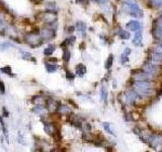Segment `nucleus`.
I'll list each match as a JSON object with an SVG mask.
<instances>
[{"label":"nucleus","mask_w":162,"mask_h":152,"mask_svg":"<svg viewBox=\"0 0 162 152\" xmlns=\"http://www.w3.org/2000/svg\"><path fill=\"white\" fill-rule=\"evenodd\" d=\"M154 83L153 81H138L135 80L133 88L141 97H148L155 92Z\"/></svg>","instance_id":"obj_1"},{"label":"nucleus","mask_w":162,"mask_h":152,"mask_svg":"<svg viewBox=\"0 0 162 152\" xmlns=\"http://www.w3.org/2000/svg\"><path fill=\"white\" fill-rule=\"evenodd\" d=\"M124 7L127 9L126 11L128 12L131 16H133V17L141 18L144 15L143 10L141 9L140 6L138 5L136 0H125Z\"/></svg>","instance_id":"obj_2"},{"label":"nucleus","mask_w":162,"mask_h":152,"mask_svg":"<svg viewBox=\"0 0 162 152\" xmlns=\"http://www.w3.org/2000/svg\"><path fill=\"white\" fill-rule=\"evenodd\" d=\"M26 42L28 43L30 47H32V48H37V47H39L40 45H42L44 41L41 38L40 32H32V34L26 35Z\"/></svg>","instance_id":"obj_3"},{"label":"nucleus","mask_w":162,"mask_h":152,"mask_svg":"<svg viewBox=\"0 0 162 152\" xmlns=\"http://www.w3.org/2000/svg\"><path fill=\"white\" fill-rule=\"evenodd\" d=\"M143 70L145 72L149 73V74L157 76L161 72V67H159L158 64H156L154 62H147L143 65Z\"/></svg>","instance_id":"obj_4"},{"label":"nucleus","mask_w":162,"mask_h":152,"mask_svg":"<svg viewBox=\"0 0 162 152\" xmlns=\"http://www.w3.org/2000/svg\"><path fill=\"white\" fill-rule=\"evenodd\" d=\"M133 78L134 80H138V81H154L156 76L149 74V73L143 71H137V72L134 73L133 75Z\"/></svg>","instance_id":"obj_5"},{"label":"nucleus","mask_w":162,"mask_h":152,"mask_svg":"<svg viewBox=\"0 0 162 152\" xmlns=\"http://www.w3.org/2000/svg\"><path fill=\"white\" fill-rule=\"evenodd\" d=\"M42 20L46 23L52 24L53 22H55L57 20V14L56 12H54V10L47 9L45 12L42 13Z\"/></svg>","instance_id":"obj_6"},{"label":"nucleus","mask_w":162,"mask_h":152,"mask_svg":"<svg viewBox=\"0 0 162 152\" xmlns=\"http://www.w3.org/2000/svg\"><path fill=\"white\" fill-rule=\"evenodd\" d=\"M148 142L152 148H160L162 146V136L161 135H151L148 137Z\"/></svg>","instance_id":"obj_7"},{"label":"nucleus","mask_w":162,"mask_h":152,"mask_svg":"<svg viewBox=\"0 0 162 152\" xmlns=\"http://www.w3.org/2000/svg\"><path fill=\"white\" fill-rule=\"evenodd\" d=\"M140 98H142V97L135 91V89L129 90V91L125 94V100H126V102L128 104H134L135 102L138 99H140Z\"/></svg>","instance_id":"obj_8"},{"label":"nucleus","mask_w":162,"mask_h":152,"mask_svg":"<svg viewBox=\"0 0 162 152\" xmlns=\"http://www.w3.org/2000/svg\"><path fill=\"white\" fill-rule=\"evenodd\" d=\"M40 36L42 38V40L44 41H50L55 37V30L49 28H44L40 30Z\"/></svg>","instance_id":"obj_9"},{"label":"nucleus","mask_w":162,"mask_h":152,"mask_svg":"<svg viewBox=\"0 0 162 152\" xmlns=\"http://www.w3.org/2000/svg\"><path fill=\"white\" fill-rule=\"evenodd\" d=\"M43 124H44V130L47 134L51 135V136H53V137H54L56 134H58V130H57L56 126H55L53 123L43 121Z\"/></svg>","instance_id":"obj_10"},{"label":"nucleus","mask_w":162,"mask_h":152,"mask_svg":"<svg viewBox=\"0 0 162 152\" xmlns=\"http://www.w3.org/2000/svg\"><path fill=\"white\" fill-rule=\"evenodd\" d=\"M126 26L128 30H133V32H139L143 28V24L138 20H131L127 23Z\"/></svg>","instance_id":"obj_11"},{"label":"nucleus","mask_w":162,"mask_h":152,"mask_svg":"<svg viewBox=\"0 0 162 152\" xmlns=\"http://www.w3.org/2000/svg\"><path fill=\"white\" fill-rule=\"evenodd\" d=\"M59 104H59L56 99H53V98H49V99L46 100V108H48L50 112H54V111L58 110Z\"/></svg>","instance_id":"obj_12"},{"label":"nucleus","mask_w":162,"mask_h":152,"mask_svg":"<svg viewBox=\"0 0 162 152\" xmlns=\"http://www.w3.org/2000/svg\"><path fill=\"white\" fill-rule=\"evenodd\" d=\"M151 61L156 64H162V52L153 50L151 53Z\"/></svg>","instance_id":"obj_13"},{"label":"nucleus","mask_w":162,"mask_h":152,"mask_svg":"<svg viewBox=\"0 0 162 152\" xmlns=\"http://www.w3.org/2000/svg\"><path fill=\"white\" fill-rule=\"evenodd\" d=\"M133 44L136 47L142 46V34H141V30L135 32V36H134V39H133Z\"/></svg>","instance_id":"obj_14"},{"label":"nucleus","mask_w":162,"mask_h":152,"mask_svg":"<svg viewBox=\"0 0 162 152\" xmlns=\"http://www.w3.org/2000/svg\"><path fill=\"white\" fill-rule=\"evenodd\" d=\"M151 32H152L153 38H154L155 40H157V41L162 40V28H155V26H153Z\"/></svg>","instance_id":"obj_15"},{"label":"nucleus","mask_w":162,"mask_h":152,"mask_svg":"<svg viewBox=\"0 0 162 152\" xmlns=\"http://www.w3.org/2000/svg\"><path fill=\"white\" fill-rule=\"evenodd\" d=\"M45 68L48 71L49 73H54L58 70L59 66L57 64H54V63H45Z\"/></svg>","instance_id":"obj_16"},{"label":"nucleus","mask_w":162,"mask_h":152,"mask_svg":"<svg viewBox=\"0 0 162 152\" xmlns=\"http://www.w3.org/2000/svg\"><path fill=\"white\" fill-rule=\"evenodd\" d=\"M75 41H76V38H75V37H73V36L69 37V38H67L66 40L61 44V48L67 49V47L70 46V45H72L73 43H75Z\"/></svg>","instance_id":"obj_17"},{"label":"nucleus","mask_w":162,"mask_h":152,"mask_svg":"<svg viewBox=\"0 0 162 152\" xmlns=\"http://www.w3.org/2000/svg\"><path fill=\"white\" fill-rule=\"evenodd\" d=\"M86 73V67L83 64H78L76 66V75L79 77H83L84 74Z\"/></svg>","instance_id":"obj_18"},{"label":"nucleus","mask_w":162,"mask_h":152,"mask_svg":"<svg viewBox=\"0 0 162 152\" xmlns=\"http://www.w3.org/2000/svg\"><path fill=\"white\" fill-rule=\"evenodd\" d=\"M86 28H87V26H86L85 22H83V21H77L76 22V30H78V32H80L83 35H85Z\"/></svg>","instance_id":"obj_19"},{"label":"nucleus","mask_w":162,"mask_h":152,"mask_svg":"<svg viewBox=\"0 0 162 152\" xmlns=\"http://www.w3.org/2000/svg\"><path fill=\"white\" fill-rule=\"evenodd\" d=\"M0 126H1V130H2V132H3V135L6 138V141L8 142V129H7V127H6L4 121L2 120V118H0Z\"/></svg>","instance_id":"obj_20"},{"label":"nucleus","mask_w":162,"mask_h":152,"mask_svg":"<svg viewBox=\"0 0 162 152\" xmlns=\"http://www.w3.org/2000/svg\"><path fill=\"white\" fill-rule=\"evenodd\" d=\"M0 71H1L2 73H4V74H6V75H8V76H15L14 75V73H12V71H11V67L10 66H4V67H2V68H0Z\"/></svg>","instance_id":"obj_21"},{"label":"nucleus","mask_w":162,"mask_h":152,"mask_svg":"<svg viewBox=\"0 0 162 152\" xmlns=\"http://www.w3.org/2000/svg\"><path fill=\"white\" fill-rule=\"evenodd\" d=\"M55 51V46L54 45H49L46 49L44 50V55L45 56H51Z\"/></svg>","instance_id":"obj_22"},{"label":"nucleus","mask_w":162,"mask_h":152,"mask_svg":"<svg viewBox=\"0 0 162 152\" xmlns=\"http://www.w3.org/2000/svg\"><path fill=\"white\" fill-rule=\"evenodd\" d=\"M58 111L60 114H62V115H67V114H70V108H68V106H60L59 104V106H58Z\"/></svg>","instance_id":"obj_23"},{"label":"nucleus","mask_w":162,"mask_h":152,"mask_svg":"<svg viewBox=\"0 0 162 152\" xmlns=\"http://www.w3.org/2000/svg\"><path fill=\"white\" fill-rule=\"evenodd\" d=\"M100 98L103 102H106V99H108V90L104 86H101V88H100Z\"/></svg>","instance_id":"obj_24"},{"label":"nucleus","mask_w":162,"mask_h":152,"mask_svg":"<svg viewBox=\"0 0 162 152\" xmlns=\"http://www.w3.org/2000/svg\"><path fill=\"white\" fill-rule=\"evenodd\" d=\"M101 125H102V127H103V129L106 131V132L108 133V134H110V135H114V130H112V127H110V124H108V123L104 122V123H102Z\"/></svg>","instance_id":"obj_25"},{"label":"nucleus","mask_w":162,"mask_h":152,"mask_svg":"<svg viewBox=\"0 0 162 152\" xmlns=\"http://www.w3.org/2000/svg\"><path fill=\"white\" fill-rule=\"evenodd\" d=\"M150 4L152 7L161 8L162 7V0H150Z\"/></svg>","instance_id":"obj_26"},{"label":"nucleus","mask_w":162,"mask_h":152,"mask_svg":"<svg viewBox=\"0 0 162 152\" xmlns=\"http://www.w3.org/2000/svg\"><path fill=\"white\" fill-rule=\"evenodd\" d=\"M20 54H21V57L23 60H30V59H32V56L30 53L28 52H26V51H22L20 50Z\"/></svg>","instance_id":"obj_27"},{"label":"nucleus","mask_w":162,"mask_h":152,"mask_svg":"<svg viewBox=\"0 0 162 152\" xmlns=\"http://www.w3.org/2000/svg\"><path fill=\"white\" fill-rule=\"evenodd\" d=\"M119 36H120L121 39H123V40H129L130 39V34H129L128 32H126V30H120V32H119Z\"/></svg>","instance_id":"obj_28"},{"label":"nucleus","mask_w":162,"mask_h":152,"mask_svg":"<svg viewBox=\"0 0 162 152\" xmlns=\"http://www.w3.org/2000/svg\"><path fill=\"white\" fill-rule=\"evenodd\" d=\"M153 26L162 28V15L159 16V17H157L156 19L154 20V22H153Z\"/></svg>","instance_id":"obj_29"},{"label":"nucleus","mask_w":162,"mask_h":152,"mask_svg":"<svg viewBox=\"0 0 162 152\" xmlns=\"http://www.w3.org/2000/svg\"><path fill=\"white\" fill-rule=\"evenodd\" d=\"M70 57H71L70 52H69L67 49H64V52H63V60H64L65 62H68V61L70 60Z\"/></svg>","instance_id":"obj_30"},{"label":"nucleus","mask_w":162,"mask_h":152,"mask_svg":"<svg viewBox=\"0 0 162 152\" xmlns=\"http://www.w3.org/2000/svg\"><path fill=\"white\" fill-rule=\"evenodd\" d=\"M112 61H114V56H112V55H110L108 58V61H106V63H105V68L106 69H110V67H112Z\"/></svg>","instance_id":"obj_31"},{"label":"nucleus","mask_w":162,"mask_h":152,"mask_svg":"<svg viewBox=\"0 0 162 152\" xmlns=\"http://www.w3.org/2000/svg\"><path fill=\"white\" fill-rule=\"evenodd\" d=\"M154 50L159 51V52H162V40H160V41H157V42L155 43Z\"/></svg>","instance_id":"obj_32"},{"label":"nucleus","mask_w":162,"mask_h":152,"mask_svg":"<svg viewBox=\"0 0 162 152\" xmlns=\"http://www.w3.org/2000/svg\"><path fill=\"white\" fill-rule=\"evenodd\" d=\"M5 90H6L5 84H4V82L2 81L1 79H0V93H1V94H4V93H5Z\"/></svg>","instance_id":"obj_33"},{"label":"nucleus","mask_w":162,"mask_h":152,"mask_svg":"<svg viewBox=\"0 0 162 152\" xmlns=\"http://www.w3.org/2000/svg\"><path fill=\"white\" fill-rule=\"evenodd\" d=\"M66 78L68 80H70V81H72V80L75 78V75L73 74L72 72H70V71H67L66 72Z\"/></svg>","instance_id":"obj_34"},{"label":"nucleus","mask_w":162,"mask_h":152,"mask_svg":"<svg viewBox=\"0 0 162 152\" xmlns=\"http://www.w3.org/2000/svg\"><path fill=\"white\" fill-rule=\"evenodd\" d=\"M56 8V4L54 2H49L47 3V9H50V10H55Z\"/></svg>","instance_id":"obj_35"},{"label":"nucleus","mask_w":162,"mask_h":152,"mask_svg":"<svg viewBox=\"0 0 162 152\" xmlns=\"http://www.w3.org/2000/svg\"><path fill=\"white\" fill-rule=\"evenodd\" d=\"M3 112H4V117H8V112L6 111L5 108H3Z\"/></svg>","instance_id":"obj_36"},{"label":"nucleus","mask_w":162,"mask_h":152,"mask_svg":"<svg viewBox=\"0 0 162 152\" xmlns=\"http://www.w3.org/2000/svg\"><path fill=\"white\" fill-rule=\"evenodd\" d=\"M92 1H95V2H97V1H99V0H92Z\"/></svg>","instance_id":"obj_37"}]
</instances>
